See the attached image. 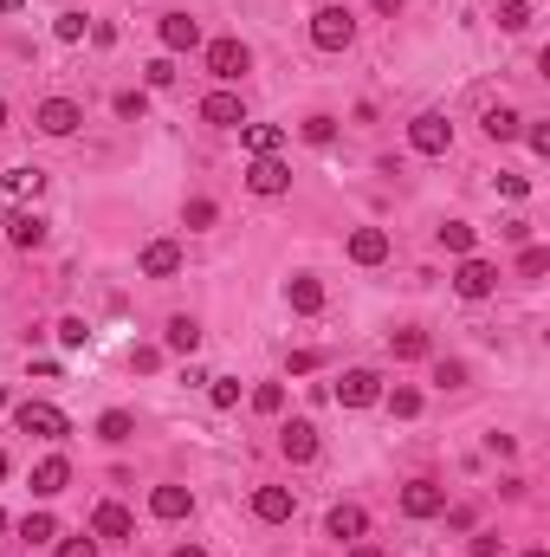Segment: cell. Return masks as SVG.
Returning <instances> with one entry per match:
<instances>
[{
	"label": "cell",
	"instance_id": "cell-1",
	"mask_svg": "<svg viewBox=\"0 0 550 557\" xmlns=\"http://www.w3.org/2000/svg\"><path fill=\"white\" fill-rule=\"evenodd\" d=\"M311 46L318 52H350L356 46V13L337 7V0H324V7L311 13Z\"/></svg>",
	"mask_w": 550,
	"mask_h": 557
},
{
	"label": "cell",
	"instance_id": "cell-2",
	"mask_svg": "<svg viewBox=\"0 0 550 557\" xmlns=\"http://www.w3.org/2000/svg\"><path fill=\"white\" fill-rule=\"evenodd\" d=\"M208 72L220 78V85H240V78L253 72V52H246V39H233V33L208 39Z\"/></svg>",
	"mask_w": 550,
	"mask_h": 557
},
{
	"label": "cell",
	"instance_id": "cell-3",
	"mask_svg": "<svg viewBox=\"0 0 550 557\" xmlns=\"http://www.w3.org/2000/svg\"><path fill=\"white\" fill-rule=\"evenodd\" d=\"M13 428L33 434V441H65L72 421H65V409H52V402H20V409H13Z\"/></svg>",
	"mask_w": 550,
	"mask_h": 557
},
{
	"label": "cell",
	"instance_id": "cell-4",
	"mask_svg": "<svg viewBox=\"0 0 550 557\" xmlns=\"http://www.w3.org/2000/svg\"><path fill=\"white\" fill-rule=\"evenodd\" d=\"M408 149H415V156H447V149H453V124L440 111H421L415 124H408Z\"/></svg>",
	"mask_w": 550,
	"mask_h": 557
},
{
	"label": "cell",
	"instance_id": "cell-5",
	"mask_svg": "<svg viewBox=\"0 0 550 557\" xmlns=\"http://www.w3.org/2000/svg\"><path fill=\"white\" fill-rule=\"evenodd\" d=\"M453 292H460V298H473V305H479V298H492V292H499V266H492V260H479V253H466V260H460V273H453Z\"/></svg>",
	"mask_w": 550,
	"mask_h": 557
},
{
	"label": "cell",
	"instance_id": "cell-6",
	"mask_svg": "<svg viewBox=\"0 0 550 557\" xmlns=\"http://www.w3.org/2000/svg\"><path fill=\"white\" fill-rule=\"evenodd\" d=\"M246 188H253L259 201H279L285 188H292V162H279V156H253V169H246Z\"/></svg>",
	"mask_w": 550,
	"mask_h": 557
},
{
	"label": "cell",
	"instance_id": "cell-7",
	"mask_svg": "<svg viewBox=\"0 0 550 557\" xmlns=\"http://www.w3.org/2000/svg\"><path fill=\"white\" fill-rule=\"evenodd\" d=\"M447 512V486L440 480H408L402 486V519H440Z\"/></svg>",
	"mask_w": 550,
	"mask_h": 557
},
{
	"label": "cell",
	"instance_id": "cell-8",
	"mask_svg": "<svg viewBox=\"0 0 550 557\" xmlns=\"http://www.w3.org/2000/svg\"><path fill=\"white\" fill-rule=\"evenodd\" d=\"M78 124H85V111H78L72 98H46V104L33 111V130H39V137H72Z\"/></svg>",
	"mask_w": 550,
	"mask_h": 557
},
{
	"label": "cell",
	"instance_id": "cell-9",
	"mask_svg": "<svg viewBox=\"0 0 550 557\" xmlns=\"http://www.w3.org/2000/svg\"><path fill=\"white\" fill-rule=\"evenodd\" d=\"M279 454L292 460V467H311V460H318V428H311L305 415L285 421V428H279Z\"/></svg>",
	"mask_w": 550,
	"mask_h": 557
},
{
	"label": "cell",
	"instance_id": "cell-10",
	"mask_svg": "<svg viewBox=\"0 0 550 557\" xmlns=\"http://www.w3.org/2000/svg\"><path fill=\"white\" fill-rule=\"evenodd\" d=\"M337 402H343V409H376V402H382V376L376 370H343Z\"/></svg>",
	"mask_w": 550,
	"mask_h": 557
},
{
	"label": "cell",
	"instance_id": "cell-11",
	"mask_svg": "<svg viewBox=\"0 0 550 557\" xmlns=\"http://www.w3.org/2000/svg\"><path fill=\"white\" fill-rule=\"evenodd\" d=\"M201 124H214V130H240L246 124V104H240V91H208V98H201Z\"/></svg>",
	"mask_w": 550,
	"mask_h": 557
},
{
	"label": "cell",
	"instance_id": "cell-12",
	"mask_svg": "<svg viewBox=\"0 0 550 557\" xmlns=\"http://www.w3.org/2000/svg\"><path fill=\"white\" fill-rule=\"evenodd\" d=\"M136 273L143 279H175L182 273V247H175V240H149V247L136 253Z\"/></svg>",
	"mask_w": 550,
	"mask_h": 557
},
{
	"label": "cell",
	"instance_id": "cell-13",
	"mask_svg": "<svg viewBox=\"0 0 550 557\" xmlns=\"http://www.w3.org/2000/svg\"><path fill=\"white\" fill-rule=\"evenodd\" d=\"M292 512H298V493H292V486H259V493H253V519H259V525H285Z\"/></svg>",
	"mask_w": 550,
	"mask_h": 557
},
{
	"label": "cell",
	"instance_id": "cell-14",
	"mask_svg": "<svg viewBox=\"0 0 550 557\" xmlns=\"http://www.w3.org/2000/svg\"><path fill=\"white\" fill-rule=\"evenodd\" d=\"M156 39H162V52H195L201 46V20H188V13H162Z\"/></svg>",
	"mask_w": 550,
	"mask_h": 557
},
{
	"label": "cell",
	"instance_id": "cell-15",
	"mask_svg": "<svg viewBox=\"0 0 550 557\" xmlns=\"http://www.w3.org/2000/svg\"><path fill=\"white\" fill-rule=\"evenodd\" d=\"M285 305H292L298 318H318V311H324V279L292 273V279H285Z\"/></svg>",
	"mask_w": 550,
	"mask_h": 557
},
{
	"label": "cell",
	"instance_id": "cell-16",
	"mask_svg": "<svg viewBox=\"0 0 550 557\" xmlns=\"http://www.w3.org/2000/svg\"><path fill=\"white\" fill-rule=\"evenodd\" d=\"M343 253H350V266H382L389 260V234H382V227H356Z\"/></svg>",
	"mask_w": 550,
	"mask_h": 557
},
{
	"label": "cell",
	"instance_id": "cell-17",
	"mask_svg": "<svg viewBox=\"0 0 550 557\" xmlns=\"http://www.w3.org/2000/svg\"><path fill=\"white\" fill-rule=\"evenodd\" d=\"M65 486H72V460H65V454H46V460L33 467V493H39V499H59Z\"/></svg>",
	"mask_w": 550,
	"mask_h": 557
},
{
	"label": "cell",
	"instance_id": "cell-18",
	"mask_svg": "<svg viewBox=\"0 0 550 557\" xmlns=\"http://www.w3.org/2000/svg\"><path fill=\"white\" fill-rule=\"evenodd\" d=\"M149 512H156L162 525H175V519L195 512V493H188V486H156V493H149Z\"/></svg>",
	"mask_w": 550,
	"mask_h": 557
},
{
	"label": "cell",
	"instance_id": "cell-19",
	"mask_svg": "<svg viewBox=\"0 0 550 557\" xmlns=\"http://www.w3.org/2000/svg\"><path fill=\"white\" fill-rule=\"evenodd\" d=\"M479 130H486L492 143H518V130H525V117H518L512 104H486V111H479Z\"/></svg>",
	"mask_w": 550,
	"mask_h": 557
},
{
	"label": "cell",
	"instance_id": "cell-20",
	"mask_svg": "<svg viewBox=\"0 0 550 557\" xmlns=\"http://www.w3.org/2000/svg\"><path fill=\"white\" fill-rule=\"evenodd\" d=\"M46 188V169H13L7 182H0V221L13 214V201H26V195H39Z\"/></svg>",
	"mask_w": 550,
	"mask_h": 557
},
{
	"label": "cell",
	"instance_id": "cell-21",
	"mask_svg": "<svg viewBox=\"0 0 550 557\" xmlns=\"http://www.w3.org/2000/svg\"><path fill=\"white\" fill-rule=\"evenodd\" d=\"M324 532L337 538V545H356V538L369 532V512L363 506H330V519H324Z\"/></svg>",
	"mask_w": 550,
	"mask_h": 557
},
{
	"label": "cell",
	"instance_id": "cell-22",
	"mask_svg": "<svg viewBox=\"0 0 550 557\" xmlns=\"http://www.w3.org/2000/svg\"><path fill=\"white\" fill-rule=\"evenodd\" d=\"M136 532V519H130V506H117V499H104L98 512H91V538H130Z\"/></svg>",
	"mask_w": 550,
	"mask_h": 557
},
{
	"label": "cell",
	"instance_id": "cell-23",
	"mask_svg": "<svg viewBox=\"0 0 550 557\" xmlns=\"http://www.w3.org/2000/svg\"><path fill=\"white\" fill-rule=\"evenodd\" d=\"M46 234H52V227H46V221H39V214H33V208H26V214H7V240H13V247H20V253H33V247H46Z\"/></svg>",
	"mask_w": 550,
	"mask_h": 557
},
{
	"label": "cell",
	"instance_id": "cell-24",
	"mask_svg": "<svg viewBox=\"0 0 550 557\" xmlns=\"http://www.w3.org/2000/svg\"><path fill=\"white\" fill-rule=\"evenodd\" d=\"M240 143H246V156H279L285 130L279 124H240Z\"/></svg>",
	"mask_w": 550,
	"mask_h": 557
},
{
	"label": "cell",
	"instance_id": "cell-25",
	"mask_svg": "<svg viewBox=\"0 0 550 557\" xmlns=\"http://www.w3.org/2000/svg\"><path fill=\"white\" fill-rule=\"evenodd\" d=\"M162 344H169L175 357H195V350H201V324H195V318H188V311H182V318H169V331H162Z\"/></svg>",
	"mask_w": 550,
	"mask_h": 557
},
{
	"label": "cell",
	"instance_id": "cell-26",
	"mask_svg": "<svg viewBox=\"0 0 550 557\" xmlns=\"http://www.w3.org/2000/svg\"><path fill=\"white\" fill-rule=\"evenodd\" d=\"M220 221V208H214V195H188V208H182V227L188 234H208V227Z\"/></svg>",
	"mask_w": 550,
	"mask_h": 557
},
{
	"label": "cell",
	"instance_id": "cell-27",
	"mask_svg": "<svg viewBox=\"0 0 550 557\" xmlns=\"http://www.w3.org/2000/svg\"><path fill=\"white\" fill-rule=\"evenodd\" d=\"M130 434H136V421L123 415V409H104V415H98V441H104V447H123Z\"/></svg>",
	"mask_w": 550,
	"mask_h": 557
},
{
	"label": "cell",
	"instance_id": "cell-28",
	"mask_svg": "<svg viewBox=\"0 0 550 557\" xmlns=\"http://www.w3.org/2000/svg\"><path fill=\"white\" fill-rule=\"evenodd\" d=\"M389 350H395V363H421L428 357V331H389Z\"/></svg>",
	"mask_w": 550,
	"mask_h": 557
},
{
	"label": "cell",
	"instance_id": "cell-29",
	"mask_svg": "<svg viewBox=\"0 0 550 557\" xmlns=\"http://www.w3.org/2000/svg\"><path fill=\"white\" fill-rule=\"evenodd\" d=\"M440 247H447V253H460V260H466V253L479 247V234H473L466 221H440Z\"/></svg>",
	"mask_w": 550,
	"mask_h": 557
},
{
	"label": "cell",
	"instance_id": "cell-30",
	"mask_svg": "<svg viewBox=\"0 0 550 557\" xmlns=\"http://www.w3.org/2000/svg\"><path fill=\"white\" fill-rule=\"evenodd\" d=\"M298 137H305L311 149H324V143H337V117H324V111H311L305 124H298Z\"/></svg>",
	"mask_w": 550,
	"mask_h": 557
},
{
	"label": "cell",
	"instance_id": "cell-31",
	"mask_svg": "<svg viewBox=\"0 0 550 557\" xmlns=\"http://www.w3.org/2000/svg\"><path fill=\"white\" fill-rule=\"evenodd\" d=\"M382 402H389L395 421H415V415H421V389H408V383H402V389H382Z\"/></svg>",
	"mask_w": 550,
	"mask_h": 557
},
{
	"label": "cell",
	"instance_id": "cell-32",
	"mask_svg": "<svg viewBox=\"0 0 550 557\" xmlns=\"http://www.w3.org/2000/svg\"><path fill=\"white\" fill-rule=\"evenodd\" d=\"M20 538H26V545H52V538H59V519H52V512H26Z\"/></svg>",
	"mask_w": 550,
	"mask_h": 557
},
{
	"label": "cell",
	"instance_id": "cell-33",
	"mask_svg": "<svg viewBox=\"0 0 550 557\" xmlns=\"http://www.w3.org/2000/svg\"><path fill=\"white\" fill-rule=\"evenodd\" d=\"M52 33H59V46H78V39L91 33V20H85V13H78V7H65L59 20H52Z\"/></svg>",
	"mask_w": 550,
	"mask_h": 557
},
{
	"label": "cell",
	"instance_id": "cell-34",
	"mask_svg": "<svg viewBox=\"0 0 550 557\" xmlns=\"http://www.w3.org/2000/svg\"><path fill=\"white\" fill-rule=\"evenodd\" d=\"M110 111H117L123 124H143V111H149V91H117V98H110Z\"/></svg>",
	"mask_w": 550,
	"mask_h": 557
},
{
	"label": "cell",
	"instance_id": "cell-35",
	"mask_svg": "<svg viewBox=\"0 0 550 557\" xmlns=\"http://www.w3.org/2000/svg\"><path fill=\"white\" fill-rule=\"evenodd\" d=\"M531 26V0H499V33H525Z\"/></svg>",
	"mask_w": 550,
	"mask_h": 557
},
{
	"label": "cell",
	"instance_id": "cell-36",
	"mask_svg": "<svg viewBox=\"0 0 550 557\" xmlns=\"http://www.w3.org/2000/svg\"><path fill=\"white\" fill-rule=\"evenodd\" d=\"M143 85H149V91H169V85H175V59H169V52L143 65Z\"/></svg>",
	"mask_w": 550,
	"mask_h": 557
},
{
	"label": "cell",
	"instance_id": "cell-37",
	"mask_svg": "<svg viewBox=\"0 0 550 557\" xmlns=\"http://www.w3.org/2000/svg\"><path fill=\"white\" fill-rule=\"evenodd\" d=\"M208 402L214 409H240V383L233 376H208Z\"/></svg>",
	"mask_w": 550,
	"mask_h": 557
},
{
	"label": "cell",
	"instance_id": "cell-38",
	"mask_svg": "<svg viewBox=\"0 0 550 557\" xmlns=\"http://www.w3.org/2000/svg\"><path fill=\"white\" fill-rule=\"evenodd\" d=\"M253 409L259 415H285V383H259L253 389Z\"/></svg>",
	"mask_w": 550,
	"mask_h": 557
},
{
	"label": "cell",
	"instance_id": "cell-39",
	"mask_svg": "<svg viewBox=\"0 0 550 557\" xmlns=\"http://www.w3.org/2000/svg\"><path fill=\"white\" fill-rule=\"evenodd\" d=\"M550 273V247H525L518 253V279H544Z\"/></svg>",
	"mask_w": 550,
	"mask_h": 557
},
{
	"label": "cell",
	"instance_id": "cell-40",
	"mask_svg": "<svg viewBox=\"0 0 550 557\" xmlns=\"http://www.w3.org/2000/svg\"><path fill=\"white\" fill-rule=\"evenodd\" d=\"M59 344H65V350H85V344H91V324H85V318H59Z\"/></svg>",
	"mask_w": 550,
	"mask_h": 557
},
{
	"label": "cell",
	"instance_id": "cell-41",
	"mask_svg": "<svg viewBox=\"0 0 550 557\" xmlns=\"http://www.w3.org/2000/svg\"><path fill=\"white\" fill-rule=\"evenodd\" d=\"M434 383H440V389H466V363H460V357H440V363H434Z\"/></svg>",
	"mask_w": 550,
	"mask_h": 557
},
{
	"label": "cell",
	"instance_id": "cell-42",
	"mask_svg": "<svg viewBox=\"0 0 550 557\" xmlns=\"http://www.w3.org/2000/svg\"><path fill=\"white\" fill-rule=\"evenodd\" d=\"M130 370H136V376H156V370H162V350H156V344H136V350H130Z\"/></svg>",
	"mask_w": 550,
	"mask_h": 557
},
{
	"label": "cell",
	"instance_id": "cell-43",
	"mask_svg": "<svg viewBox=\"0 0 550 557\" xmlns=\"http://www.w3.org/2000/svg\"><path fill=\"white\" fill-rule=\"evenodd\" d=\"M52 557H98V538H59Z\"/></svg>",
	"mask_w": 550,
	"mask_h": 557
},
{
	"label": "cell",
	"instance_id": "cell-44",
	"mask_svg": "<svg viewBox=\"0 0 550 557\" xmlns=\"http://www.w3.org/2000/svg\"><path fill=\"white\" fill-rule=\"evenodd\" d=\"M318 350H292V357H285V370H292V376H311V370H318Z\"/></svg>",
	"mask_w": 550,
	"mask_h": 557
},
{
	"label": "cell",
	"instance_id": "cell-45",
	"mask_svg": "<svg viewBox=\"0 0 550 557\" xmlns=\"http://www.w3.org/2000/svg\"><path fill=\"white\" fill-rule=\"evenodd\" d=\"M486 454H492V460H512V454H518V441H512V434H499V428H492V434H486Z\"/></svg>",
	"mask_w": 550,
	"mask_h": 557
},
{
	"label": "cell",
	"instance_id": "cell-46",
	"mask_svg": "<svg viewBox=\"0 0 550 557\" xmlns=\"http://www.w3.org/2000/svg\"><path fill=\"white\" fill-rule=\"evenodd\" d=\"M518 137H525L531 149H538V156H550V124H525V130H518Z\"/></svg>",
	"mask_w": 550,
	"mask_h": 557
},
{
	"label": "cell",
	"instance_id": "cell-47",
	"mask_svg": "<svg viewBox=\"0 0 550 557\" xmlns=\"http://www.w3.org/2000/svg\"><path fill=\"white\" fill-rule=\"evenodd\" d=\"M473 525H479L473 506H453V512H447V532H473Z\"/></svg>",
	"mask_w": 550,
	"mask_h": 557
},
{
	"label": "cell",
	"instance_id": "cell-48",
	"mask_svg": "<svg viewBox=\"0 0 550 557\" xmlns=\"http://www.w3.org/2000/svg\"><path fill=\"white\" fill-rule=\"evenodd\" d=\"M499 195H512V201H525V195H531V182H525V175H499Z\"/></svg>",
	"mask_w": 550,
	"mask_h": 557
},
{
	"label": "cell",
	"instance_id": "cell-49",
	"mask_svg": "<svg viewBox=\"0 0 550 557\" xmlns=\"http://www.w3.org/2000/svg\"><path fill=\"white\" fill-rule=\"evenodd\" d=\"M499 551H505V545H499L492 532H479V538H473V557H499Z\"/></svg>",
	"mask_w": 550,
	"mask_h": 557
},
{
	"label": "cell",
	"instance_id": "cell-50",
	"mask_svg": "<svg viewBox=\"0 0 550 557\" xmlns=\"http://www.w3.org/2000/svg\"><path fill=\"white\" fill-rule=\"evenodd\" d=\"M376 13H382V20H395V13H402V0H376Z\"/></svg>",
	"mask_w": 550,
	"mask_h": 557
},
{
	"label": "cell",
	"instance_id": "cell-51",
	"mask_svg": "<svg viewBox=\"0 0 550 557\" xmlns=\"http://www.w3.org/2000/svg\"><path fill=\"white\" fill-rule=\"evenodd\" d=\"M350 557H382V551H376V545H363V538H356V551H350Z\"/></svg>",
	"mask_w": 550,
	"mask_h": 557
},
{
	"label": "cell",
	"instance_id": "cell-52",
	"mask_svg": "<svg viewBox=\"0 0 550 557\" xmlns=\"http://www.w3.org/2000/svg\"><path fill=\"white\" fill-rule=\"evenodd\" d=\"M175 557H208V551H201V545H182V551H175Z\"/></svg>",
	"mask_w": 550,
	"mask_h": 557
},
{
	"label": "cell",
	"instance_id": "cell-53",
	"mask_svg": "<svg viewBox=\"0 0 550 557\" xmlns=\"http://www.w3.org/2000/svg\"><path fill=\"white\" fill-rule=\"evenodd\" d=\"M518 557H550V551H544V545H531V551H518Z\"/></svg>",
	"mask_w": 550,
	"mask_h": 557
},
{
	"label": "cell",
	"instance_id": "cell-54",
	"mask_svg": "<svg viewBox=\"0 0 550 557\" xmlns=\"http://www.w3.org/2000/svg\"><path fill=\"white\" fill-rule=\"evenodd\" d=\"M0 13H20V0H0Z\"/></svg>",
	"mask_w": 550,
	"mask_h": 557
},
{
	"label": "cell",
	"instance_id": "cell-55",
	"mask_svg": "<svg viewBox=\"0 0 550 557\" xmlns=\"http://www.w3.org/2000/svg\"><path fill=\"white\" fill-rule=\"evenodd\" d=\"M0 480H7V447H0Z\"/></svg>",
	"mask_w": 550,
	"mask_h": 557
},
{
	"label": "cell",
	"instance_id": "cell-56",
	"mask_svg": "<svg viewBox=\"0 0 550 557\" xmlns=\"http://www.w3.org/2000/svg\"><path fill=\"white\" fill-rule=\"evenodd\" d=\"M0 130H7V98H0Z\"/></svg>",
	"mask_w": 550,
	"mask_h": 557
},
{
	"label": "cell",
	"instance_id": "cell-57",
	"mask_svg": "<svg viewBox=\"0 0 550 557\" xmlns=\"http://www.w3.org/2000/svg\"><path fill=\"white\" fill-rule=\"evenodd\" d=\"M0 409H7V389H0Z\"/></svg>",
	"mask_w": 550,
	"mask_h": 557
},
{
	"label": "cell",
	"instance_id": "cell-58",
	"mask_svg": "<svg viewBox=\"0 0 550 557\" xmlns=\"http://www.w3.org/2000/svg\"><path fill=\"white\" fill-rule=\"evenodd\" d=\"M0 532H7V512H0Z\"/></svg>",
	"mask_w": 550,
	"mask_h": 557
}]
</instances>
